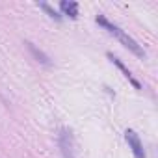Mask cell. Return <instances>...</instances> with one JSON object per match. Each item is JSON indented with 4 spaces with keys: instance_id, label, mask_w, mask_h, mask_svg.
Instances as JSON below:
<instances>
[{
    "instance_id": "obj_4",
    "label": "cell",
    "mask_w": 158,
    "mask_h": 158,
    "mask_svg": "<svg viewBox=\"0 0 158 158\" xmlns=\"http://www.w3.org/2000/svg\"><path fill=\"white\" fill-rule=\"evenodd\" d=\"M26 47H28V50L34 54V58L39 61V63H43V65H50V60H48V56L43 52V50H37L35 48V45L34 43H30V41H26Z\"/></svg>"
},
{
    "instance_id": "obj_1",
    "label": "cell",
    "mask_w": 158,
    "mask_h": 158,
    "mask_svg": "<svg viewBox=\"0 0 158 158\" xmlns=\"http://www.w3.org/2000/svg\"><path fill=\"white\" fill-rule=\"evenodd\" d=\"M97 24L104 26L112 35H115V37H117V39H119V41H121L128 50H130V52H134L138 58H145V50H143V48H141V47H139V45H138V43H136V41H134L127 32H125V30H121L117 24L110 23V21H108L106 17H102V15H99V17H97Z\"/></svg>"
},
{
    "instance_id": "obj_2",
    "label": "cell",
    "mask_w": 158,
    "mask_h": 158,
    "mask_svg": "<svg viewBox=\"0 0 158 158\" xmlns=\"http://www.w3.org/2000/svg\"><path fill=\"white\" fill-rule=\"evenodd\" d=\"M125 139H127L128 147L132 149L134 158H147V156H145V151H143V145H141V139H139V136H138L134 130L128 128V130L125 132Z\"/></svg>"
},
{
    "instance_id": "obj_5",
    "label": "cell",
    "mask_w": 158,
    "mask_h": 158,
    "mask_svg": "<svg viewBox=\"0 0 158 158\" xmlns=\"http://www.w3.org/2000/svg\"><path fill=\"white\" fill-rule=\"evenodd\" d=\"M60 8H61V11H63L65 15H69L71 19H76V17H78V4H76V2H67V0H63V2L60 4Z\"/></svg>"
},
{
    "instance_id": "obj_3",
    "label": "cell",
    "mask_w": 158,
    "mask_h": 158,
    "mask_svg": "<svg viewBox=\"0 0 158 158\" xmlns=\"http://www.w3.org/2000/svg\"><path fill=\"white\" fill-rule=\"evenodd\" d=\"M108 58H110V60H112V63H115V65H117V67H119V69H121V71H123V74H125V76H127V78H128V80H130V82H132V86H134V88H136V89H139V84H138V82H136V80H134V76H132V74H130V71H128V69H127V67H125V65H123V61H121V60H119V58H115V56H114V54H108Z\"/></svg>"
},
{
    "instance_id": "obj_6",
    "label": "cell",
    "mask_w": 158,
    "mask_h": 158,
    "mask_svg": "<svg viewBox=\"0 0 158 158\" xmlns=\"http://www.w3.org/2000/svg\"><path fill=\"white\" fill-rule=\"evenodd\" d=\"M39 6H41V8H43V10H45V11H47V13H48L52 19H56V21H60V19H61V15H58V13H56V11H54V10L48 6V4H39Z\"/></svg>"
}]
</instances>
